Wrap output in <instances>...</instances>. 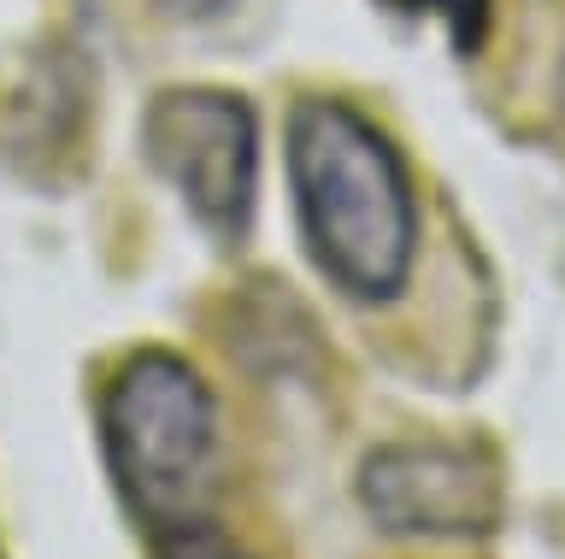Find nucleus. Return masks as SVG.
<instances>
[{"label":"nucleus","instance_id":"f257e3e1","mask_svg":"<svg viewBox=\"0 0 565 559\" xmlns=\"http://www.w3.org/2000/svg\"><path fill=\"white\" fill-rule=\"evenodd\" d=\"M295 224L312 266L348 301H395L418 259V195L401 148L348 100H300L289 118Z\"/></svg>","mask_w":565,"mask_h":559},{"label":"nucleus","instance_id":"f03ea898","mask_svg":"<svg viewBox=\"0 0 565 559\" xmlns=\"http://www.w3.org/2000/svg\"><path fill=\"white\" fill-rule=\"evenodd\" d=\"M100 453L124 506L159 524L194 518L218 460V400L171 347H136L100 389Z\"/></svg>","mask_w":565,"mask_h":559},{"label":"nucleus","instance_id":"7ed1b4c3","mask_svg":"<svg viewBox=\"0 0 565 559\" xmlns=\"http://www.w3.org/2000/svg\"><path fill=\"white\" fill-rule=\"evenodd\" d=\"M141 153L166 178L194 224L212 236H242L259 195V118L236 89H159L141 118Z\"/></svg>","mask_w":565,"mask_h":559},{"label":"nucleus","instance_id":"20e7f679","mask_svg":"<svg viewBox=\"0 0 565 559\" xmlns=\"http://www.w3.org/2000/svg\"><path fill=\"white\" fill-rule=\"evenodd\" d=\"M360 506L388 536H489L501 465L471 442H388L360 465Z\"/></svg>","mask_w":565,"mask_h":559},{"label":"nucleus","instance_id":"39448f33","mask_svg":"<svg viewBox=\"0 0 565 559\" xmlns=\"http://www.w3.org/2000/svg\"><path fill=\"white\" fill-rule=\"evenodd\" d=\"M148 548H153V559H254V553H242L236 541H230L212 518H201V513L148 530Z\"/></svg>","mask_w":565,"mask_h":559},{"label":"nucleus","instance_id":"423d86ee","mask_svg":"<svg viewBox=\"0 0 565 559\" xmlns=\"http://www.w3.org/2000/svg\"><path fill=\"white\" fill-rule=\"evenodd\" d=\"M388 12H430V19L448 24V36L459 54H471L483 42V24H489V0H377Z\"/></svg>","mask_w":565,"mask_h":559},{"label":"nucleus","instance_id":"0eeeda50","mask_svg":"<svg viewBox=\"0 0 565 559\" xmlns=\"http://www.w3.org/2000/svg\"><path fill=\"white\" fill-rule=\"evenodd\" d=\"M166 12H177V19H218V12H230L236 0H159Z\"/></svg>","mask_w":565,"mask_h":559},{"label":"nucleus","instance_id":"6e6552de","mask_svg":"<svg viewBox=\"0 0 565 559\" xmlns=\"http://www.w3.org/2000/svg\"><path fill=\"white\" fill-rule=\"evenodd\" d=\"M0 559H7V548H0Z\"/></svg>","mask_w":565,"mask_h":559}]
</instances>
